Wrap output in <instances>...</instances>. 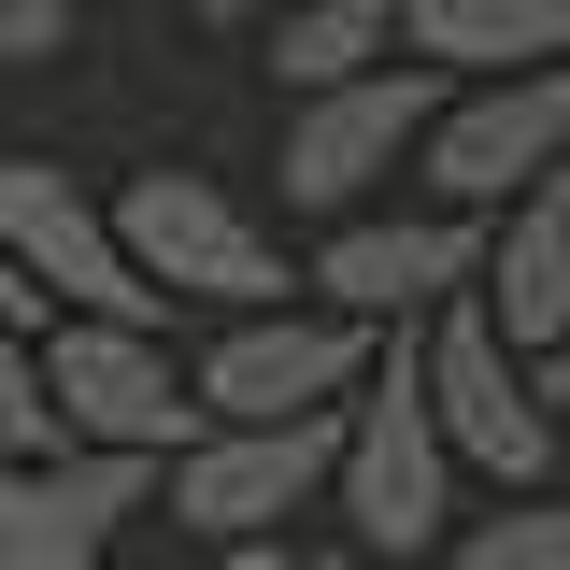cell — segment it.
Masks as SVG:
<instances>
[{
    "label": "cell",
    "mask_w": 570,
    "mask_h": 570,
    "mask_svg": "<svg viewBox=\"0 0 570 570\" xmlns=\"http://www.w3.org/2000/svg\"><path fill=\"white\" fill-rule=\"evenodd\" d=\"M43 371H58V428L86 456H186L200 442V371L171 356V328H115V314H58L43 328Z\"/></svg>",
    "instance_id": "52a82bcc"
},
{
    "label": "cell",
    "mask_w": 570,
    "mask_h": 570,
    "mask_svg": "<svg viewBox=\"0 0 570 570\" xmlns=\"http://www.w3.org/2000/svg\"><path fill=\"white\" fill-rule=\"evenodd\" d=\"M400 58H428L442 86H499V71H557L570 58V0H414Z\"/></svg>",
    "instance_id": "7c38bea8"
},
{
    "label": "cell",
    "mask_w": 570,
    "mask_h": 570,
    "mask_svg": "<svg viewBox=\"0 0 570 570\" xmlns=\"http://www.w3.org/2000/svg\"><path fill=\"white\" fill-rule=\"evenodd\" d=\"M343 557H385V570H442V542L471 528V471H456V442L428 414V356L414 328H385V371L356 385L343 414Z\"/></svg>",
    "instance_id": "6da1fadb"
},
{
    "label": "cell",
    "mask_w": 570,
    "mask_h": 570,
    "mask_svg": "<svg viewBox=\"0 0 570 570\" xmlns=\"http://www.w3.org/2000/svg\"><path fill=\"white\" fill-rule=\"evenodd\" d=\"M570 171V58L557 71H499V86H456L442 100V129H428V171L414 200H456V214H513L528 186H557Z\"/></svg>",
    "instance_id": "30bf717a"
},
{
    "label": "cell",
    "mask_w": 570,
    "mask_h": 570,
    "mask_svg": "<svg viewBox=\"0 0 570 570\" xmlns=\"http://www.w3.org/2000/svg\"><path fill=\"white\" fill-rule=\"evenodd\" d=\"M442 570H570V499H485L456 542H442Z\"/></svg>",
    "instance_id": "9a60e30c"
},
{
    "label": "cell",
    "mask_w": 570,
    "mask_h": 570,
    "mask_svg": "<svg viewBox=\"0 0 570 570\" xmlns=\"http://www.w3.org/2000/svg\"><path fill=\"white\" fill-rule=\"evenodd\" d=\"M186 371H200L214 428H299V414H343L356 385L385 371V328H356L328 299H285V314H228Z\"/></svg>",
    "instance_id": "ba28073f"
},
{
    "label": "cell",
    "mask_w": 570,
    "mask_h": 570,
    "mask_svg": "<svg viewBox=\"0 0 570 570\" xmlns=\"http://www.w3.org/2000/svg\"><path fill=\"white\" fill-rule=\"evenodd\" d=\"M186 570H314L299 542H214V557H186Z\"/></svg>",
    "instance_id": "ac0fdd59"
},
{
    "label": "cell",
    "mask_w": 570,
    "mask_h": 570,
    "mask_svg": "<svg viewBox=\"0 0 570 570\" xmlns=\"http://www.w3.org/2000/svg\"><path fill=\"white\" fill-rule=\"evenodd\" d=\"M414 356H428V414H442V442H456V471H471V485L542 499V485L570 471V428H557V400H542V356L513 343L485 299L428 314Z\"/></svg>",
    "instance_id": "277c9868"
},
{
    "label": "cell",
    "mask_w": 570,
    "mask_h": 570,
    "mask_svg": "<svg viewBox=\"0 0 570 570\" xmlns=\"http://www.w3.org/2000/svg\"><path fill=\"white\" fill-rule=\"evenodd\" d=\"M58 371H43V328H0V471H58Z\"/></svg>",
    "instance_id": "2e32d148"
},
{
    "label": "cell",
    "mask_w": 570,
    "mask_h": 570,
    "mask_svg": "<svg viewBox=\"0 0 570 570\" xmlns=\"http://www.w3.org/2000/svg\"><path fill=\"white\" fill-rule=\"evenodd\" d=\"M442 71L400 58V71H356V86H314V100H285V214H314V228H356V214H385L400 186L428 171V129H442Z\"/></svg>",
    "instance_id": "3957f363"
},
{
    "label": "cell",
    "mask_w": 570,
    "mask_h": 570,
    "mask_svg": "<svg viewBox=\"0 0 570 570\" xmlns=\"http://www.w3.org/2000/svg\"><path fill=\"white\" fill-rule=\"evenodd\" d=\"M328 570H385V557H328Z\"/></svg>",
    "instance_id": "7402d4cb"
},
{
    "label": "cell",
    "mask_w": 570,
    "mask_h": 570,
    "mask_svg": "<svg viewBox=\"0 0 570 570\" xmlns=\"http://www.w3.org/2000/svg\"><path fill=\"white\" fill-rule=\"evenodd\" d=\"M400 14L414 0H272L257 58H272L285 100H314V86H356V71H400Z\"/></svg>",
    "instance_id": "5bb4252c"
},
{
    "label": "cell",
    "mask_w": 570,
    "mask_h": 570,
    "mask_svg": "<svg viewBox=\"0 0 570 570\" xmlns=\"http://www.w3.org/2000/svg\"><path fill=\"white\" fill-rule=\"evenodd\" d=\"M485 257H499L485 214H456V200H385V214H356V228L314 243V299L356 314V328H428V314L485 299Z\"/></svg>",
    "instance_id": "9c48e42d"
},
{
    "label": "cell",
    "mask_w": 570,
    "mask_h": 570,
    "mask_svg": "<svg viewBox=\"0 0 570 570\" xmlns=\"http://www.w3.org/2000/svg\"><path fill=\"white\" fill-rule=\"evenodd\" d=\"M0 328H58V314L29 299V272H14V257H0Z\"/></svg>",
    "instance_id": "d6986e66"
},
{
    "label": "cell",
    "mask_w": 570,
    "mask_h": 570,
    "mask_svg": "<svg viewBox=\"0 0 570 570\" xmlns=\"http://www.w3.org/2000/svg\"><path fill=\"white\" fill-rule=\"evenodd\" d=\"M157 499H171L157 456H86V442L58 471H0V570H115V528Z\"/></svg>",
    "instance_id": "8fae6325"
},
{
    "label": "cell",
    "mask_w": 570,
    "mask_h": 570,
    "mask_svg": "<svg viewBox=\"0 0 570 570\" xmlns=\"http://www.w3.org/2000/svg\"><path fill=\"white\" fill-rule=\"evenodd\" d=\"M0 257L29 272V299H43V314L171 328V299L142 285V257H129V228H115V200H100L86 171H58V157H0Z\"/></svg>",
    "instance_id": "5b68a950"
},
{
    "label": "cell",
    "mask_w": 570,
    "mask_h": 570,
    "mask_svg": "<svg viewBox=\"0 0 570 570\" xmlns=\"http://www.w3.org/2000/svg\"><path fill=\"white\" fill-rule=\"evenodd\" d=\"M200 29H272V0H186Z\"/></svg>",
    "instance_id": "ffe728a7"
},
{
    "label": "cell",
    "mask_w": 570,
    "mask_h": 570,
    "mask_svg": "<svg viewBox=\"0 0 570 570\" xmlns=\"http://www.w3.org/2000/svg\"><path fill=\"white\" fill-rule=\"evenodd\" d=\"M115 228H129L157 299H200V314H285V299H314V272L285 257V228L228 171H129Z\"/></svg>",
    "instance_id": "7a4b0ae2"
},
{
    "label": "cell",
    "mask_w": 570,
    "mask_h": 570,
    "mask_svg": "<svg viewBox=\"0 0 570 570\" xmlns=\"http://www.w3.org/2000/svg\"><path fill=\"white\" fill-rule=\"evenodd\" d=\"M356 414V400H343ZM343 414H299V428H200L186 456H171V528L186 542H285L299 513H328L343 499Z\"/></svg>",
    "instance_id": "8992f818"
},
{
    "label": "cell",
    "mask_w": 570,
    "mask_h": 570,
    "mask_svg": "<svg viewBox=\"0 0 570 570\" xmlns=\"http://www.w3.org/2000/svg\"><path fill=\"white\" fill-rule=\"evenodd\" d=\"M71 58V0H0V71H43Z\"/></svg>",
    "instance_id": "e0dca14e"
},
{
    "label": "cell",
    "mask_w": 570,
    "mask_h": 570,
    "mask_svg": "<svg viewBox=\"0 0 570 570\" xmlns=\"http://www.w3.org/2000/svg\"><path fill=\"white\" fill-rule=\"evenodd\" d=\"M542 400H570V356H542Z\"/></svg>",
    "instance_id": "44dd1931"
},
{
    "label": "cell",
    "mask_w": 570,
    "mask_h": 570,
    "mask_svg": "<svg viewBox=\"0 0 570 570\" xmlns=\"http://www.w3.org/2000/svg\"><path fill=\"white\" fill-rule=\"evenodd\" d=\"M485 314H499L528 356H570V171H557V186H528V200L499 214Z\"/></svg>",
    "instance_id": "4fadbf2b"
}]
</instances>
